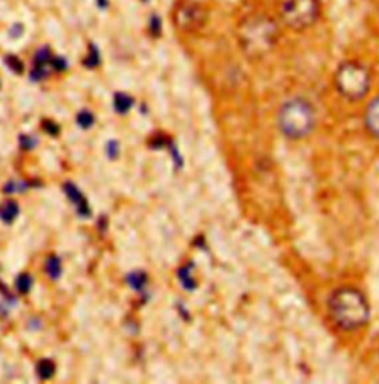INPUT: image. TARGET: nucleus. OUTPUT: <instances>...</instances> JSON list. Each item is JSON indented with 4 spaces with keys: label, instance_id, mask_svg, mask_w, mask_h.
<instances>
[{
    "label": "nucleus",
    "instance_id": "11",
    "mask_svg": "<svg viewBox=\"0 0 379 384\" xmlns=\"http://www.w3.org/2000/svg\"><path fill=\"white\" fill-rule=\"evenodd\" d=\"M44 270L48 273V276L51 279H59L61 274H62V267H61V260L56 255H51L46 258V263H44Z\"/></svg>",
    "mask_w": 379,
    "mask_h": 384
},
{
    "label": "nucleus",
    "instance_id": "21",
    "mask_svg": "<svg viewBox=\"0 0 379 384\" xmlns=\"http://www.w3.org/2000/svg\"><path fill=\"white\" fill-rule=\"evenodd\" d=\"M19 145L24 150H33L37 145V140L30 135H19Z\"/></svg>",
    "mask_w": 379,
    "mask_h": 384
},
{
    "label": "nucleus",
    "instance_id": "28",
    "mask_svg": "<svg viewBox=\"0 0 379 384\" xmlns=\"http://www.w3.org/2000/svg\"><path fill=\"white\" fill-rule=\"evenodd\" d=\"M98 227L101 230H104V228H107V217H104V215H101L98 220Z\"/></svg>",
    "mask_w": 379,
    "mask_h": 384
},
{
    "label": "nucleus",
    "instance_id": "9",
    "mask_svg": "<svg viewBox=\"0 0 379 384\" xmlns=\"http://www.w3.org/2000/svg\"><path fill=\"white\" fill-rule=\"evenodd\" d=\"M18 214H19V206L15 200L8 199L0 205V220L5 224H11L18 217Z\"/></svg>",
    "mask_w": 379,
    "mask_h": 384
},
{
    "label": "nucleus",
    "instance_id": "24",
    "mask_svg": "<svg viewBox=\"0 0 379 384\" xmlns=\"http://www.w3.org/2000/svg\"><path fill=\"white\" fill-rule=\"evenodd\" d=\"M46 77V70L43 69V66H34V69L30 73V79L34 82H39Z\"/></svg>",
    "mask_w": 379,
    "mask_h": 384
},
{
    "label": "nucleus",
    "instance_id": "22",
    "mask_svg": "<svg viewBox=\"0 0 379 384\" xmlns=\"http://www.w3.org/2000/svg\"><path fill=\"white\" fill-rule=\"evenodd\" d=\"M105 152H107V156L110 159H116L119 157V153H120V145L116 140H110L105 145Z\"/></svg>",
    "mask_w": 379,
    "mask_h": 384
},
{
    "label": "nucleus",
    "instance_id": "1",
    "mask_svg": "<svg viewBox=\"0 0 379 384\" xmlns=\"http://www.w3.org/2000/svg\"><path fill=\"white\" fill-rule=\"evenodd\" d=\"M280 39V27L276 18L264 12L244 15L237 24V40L249 58H262L270 54Z\"/></svg>",
    "mask_w": 379,
    "mask_h": 384
},
{
    "label": "nucleus",
    "instance_id": "27",
    "mask_svg": "<svg viewBox=\"0 0 379 384\" xmlns=\"http://www.w3.org/2000/svg\"><path fill=\"white\" fill-rule=\"evenodd\" d=\"M23 31H24V27L21 24H15V26H12V29H11V36L19 37L23 34Z\"/></svg>",
    "mask_w": 379,
    "mask_h": 384
},
{
    "label": "nucleus",
    "instance_id": "16",
    "mask_svg": "<svg viewBox=\"0 0 379 384\" xmlns=\"http://www.w3.org/2000/svg\"><path fill=\"white\" fill-rule=\"evenodd\" d=\"M76 122H77V125L82 129H89L92 128L94 123H95V116L91 113L89 110H83V112H80V113L77 114Z\"/></svg>",
    "mask_w": 379,
    "mask_h": 384
},
{
    "label": "nucleus",
    "instance_id": "15",
    "mask_svg": "<svg viewBox=\"0 0 379 384\" xmlns=\"http://www.w3.org/2000/svg\"><path fill=\"white\" fill-rule=\"evenodd\" d=\"M99 62H101V55H99L98 48L91 43L89 45V52L83 59V66L87 67V69H95L97 66H99Z\"/></svg>",
    "mask_w": 379,
    "mask_h": 384
},
{
    "label": "nucleus",
    "instance_id": "2",
    "mask_svg": "<svg viewBox=\"0 0 379 384\" xmlns=\"http://www.w3.org/2000/svg\"><path fill=\"white\" fill-rule=\"evenodd\" d=\"M332 321L347 331L365 327L370 317V306L366 295L354 286H341L327 300Z\"/></svg>",
    "mask_w": 379,
    "mask_h": 384
},
{
    "label": "nucleus",
    "instance_id": "8",
    "mask_svg": "<svg viewBox=\"0 0 379 384\" xmlns=\"http://www.w3.org/2000/svg\"><path fill=\"white\" fill-rule=\"evenodd\" d=\"M365 125L372 137L379 138V95L373 97L366 105Z\"/></svg>",
    "mask_w": 379,
    "mask_h": 384
},
{
    "label": "nucleus",
    "instance_id": "4",
    "mask_svg": "<svg viewBox=\"0 0 379 384\" xmlns=\"http://www.w3.org/2000/svg\"><path fill=\"white\" fill-rule=\"evenodd\" d=\"M338 94L348 101H360L367 95L372 85L370 71L363 62L355 59L342 61L333 74Z\"/></svg>",
    "mask_w": 379,
    "mask_h": 384
},
{
    "label": "nucleus",
    "instance_id": "20",
    "mask_svg": "<svg viewBox=\"0 0 379 384\" xmlns=\"http://www.w3.org/2000/svg\"><path fill=\"white\" fill-rule=\"evenodd\" d=\"M42 128L46 134H49V135H52V137L59 135V132H61L59 125H58L56 122H54V120H51V119H44V120H43Z\"/></svg>",
    "mask_w": 379,
    "mask_h": 384
},
{
    "label": "nucleus",
    "instance_id": "3",
    "mask_svg": "<svg viewBox=\"0 0 379 384\" xmlns=\"http://www.w3.org/2000/svg\"><path fill=\"white\" fill-rule=\"evenodd\" d=\"M277 128L291 140L307 137L316 125V112L311 102L302 97H291L277 110Z\"/></svg>",
    "mask_w": 379,
    "mask_h": 384
},
{
    "label": "nucleus",
    "instance_id": "6",
    "mask_svg": "<svg viewBox=\"0 0 379 384\" xmlns=\"http://www.w3.org/2000/svg\"><path fill=\"white\" fill-rule=\"evenodd\" d=\"M173 24L183 33H197L206 27L209 21V12L205 5L197 0L178 2L173 9Z\"/></svg>",
    "mask_w": 379,
    "mask_h": 384
},
{
    "label": "nucleus",
    "instance_id": "17",
    "mask_svg": "<svg viewBox=\"0 0 379 384\" xmlns=\"http://www.w3.org/2000/svg\"><path fill=\"white\" fill-rule=\"evenodd\" d=\"M33 61H34V66H44L48 61H51V49L49 46H42L36 51L34 57H33Z\"/></svg>",
    "mask_w": 379,
    "mask_h": 384
},
{
    "label": "nucleus",
    "instance_id": "5",
    "mask_svg": "<svg viewBox=\"0 0 379 384\" xmlns=\"http://www.w3.org/2000/svg\"><path fill=\"white\" fill-rule=\"evenodd\" d=\"M277 12L287 29L304 31L319 21L322 15V0H279Z\"/></svg>",
    "mask_w": 379,
    "mask_h": 384
},
{
    "label": "nucleus",
    "instance_id": "7",
    "mask_svg": "<svg viewBox=\"0 0 379 384\" xmlns=\"http://www.w3.org/2000/svg\"><path fill=\"white\" fill-rule=\"evenodd\" d=\"M62 190H64L65 196L70 199L71 203H74L76 211H77V214H79L80 217H84V218H86V217L91 215L89 203H87V200H86V198L82 195V191L79 190L77 185L74 184V183H71V181H65V183L62 184Z\"/></svg>",
    "mask_w": 379,
    "mask_h": 384
},
{
    "label": "nucleus",
    "instance_id": "10",
    "mask_svg": "<svg viewBox=\"0 0 379 384\" xmlns=\"http://www.w3.org/2000/svg\"><path fill=\"white\" fill-rule=\"evenodd\" d=\"M132 105H133V98L130 95H127L125 92H117L114 95V110L117 113H127L132 109Z\"/></svg>",
    "mask_w": 379,
    "mask_h": 384
},
{
    "label": "nucleus",
    "instance_id": "19",
    "mask_svg": "<svg viewBox=\"0 0 379 384\" xmlns=\"http://www.w3.org/2000/svg\"><path fill=\"white\" fill-rule=\"evenodd\" d=\"M148 30L151 33V36L159 37L162 34V19L159 18V15L153 14L148 19Z\"/></svg>",
    "mask_w": 379,
    "mask_h": 384
},
{
    "label": "nucleus",
    "instance_id": "14",
    "mask_svg": "<svg viewBox=\"0 0 379 384\" xmlns=\"http://www.w3.org/2000/svg\"><path fill=\"white\" fill-rule=\"evenodd\" d=\"M15 286H16L19 294H28L30 289L33 288V276L30 273H26V271L21 273L15 281Z\"/></svg>",
    "mask_w": 379,
    "mask_h": 384
},
{
    "label": "nucleus",
    "instance_id": "23",
    "mask_svg": "<svg viewBox=\"0 0 379 384\" xmlns=\"http://www.w3.org/2000/svg\"><path fill=\"white\" fill-rule=\"evenodd\" d=\"M51 66L54 67V70L56 71H64L67 70L69 64H67V59L64 57H54L51 58Z\"/></svg>",
    "mask_w": 379,
    "mask_h": 384
},
{
    "label": "nucleus",
    "instance_id": "12",
    "mask_svg": "<svg viewBox=\"0 0 379 384\" xmlns=\"http://www.w3.org/2000/svg\"><path fill=\"white\" fill-rule=\"evenodd\" d=\"M36 372L40 380H49L55 374V364L51 359H40L36 365Z\"/></svg>",
    "mask_w": 379,
    "mask_h": 384
},
{
    "label": "nucleus",
    "instance_id": "29",
    "mask_svg": "<svg viewBox=\"0 0 379 384\" xmlns=\"http://www.w3.org/2000/svg\"><path fill=\"white\" fill-rule=\"evenodd\" d=\"M107 5H108V0H98L99 8H107Z\"/></svg>",
    "mask_w": 379,
    "mask_h": 384
},
{
    "label": "nucleus",
    "instance_id": "13",
    "mask_svg": "<svg viewBox=\"0 0 379 384\" xmlns=\"http://www.w3.org/2000/svg\"><path fill=\"white\" fill-rule=\"evenodd\" d=\"M126 282L132 289L141 291L145 286V284H147V274L141 270L132 271V273H129L126 276Z\"/></svg>",
    "mask_w": 379,
    "mask_h": 384
},
{
    "label": "nucleus",
    "instance_id": "18",
    "mask_svg": "<svg viewBox=\"0 0 379 384\" xmlns=\"http://www.w3.org/2000/svg\"><path fill=\"white\" fill-rule=\"evenodd\" d=\"M5 62L9 67V70H12L16 74H21L24 71V62L16 55H8V57L5 58Z\"/></svg>",
    "mask_w": 379,
    "mask_h": 384
},
{
    "label": "nucleus",
    "instance_id": "25",
    "mask_svg": "<svg viewBox=\"0 0 379 384\" xmlns=\"http://www.w3.org/2000/svg\"><path fill=\"white\" fill-rule=\"evenodd\" d=\"M0 292H2L3 295H5V298L8 300L9 303H15V301H16L14 295H12V294L9 292L8 286H6V285H3V282H2V281H0Z\"/></svg>",
    "mask_w": 379,
    "mask_h": 384
},
{
    "label": "nucleus",
    "instance_id": "26",
    "mask_svg": "<svg viewBox=\"0 0 379 384\" xmlns=\"http://www.w3.org/2000/svg\"><path fill=\"white\" fill-rule=\"evenodd\" d=\"M3 191H5V193H15V191H18V188H16V181L9 180L6 184L3 185Z\"/></svg>",
    "mask_w": 379,
    "mask_h": 384
}]
</instances>
